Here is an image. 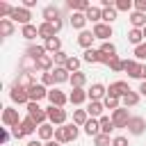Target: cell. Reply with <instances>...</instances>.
Here are the masks:
<instances>
[{
  "label": "cell",
  "instance_id": "obj_57",
  "mask_svg": "<svg viewBox=\"0 0 146 146\" xmlns=\"http://www.w3.org/2000/svg\"><path fill=\"white\" fill-rule=\"evenodd\" d=\"M25 146H46V141H41V139H30Z\"/></svg>",
  "mask_w": 146,
  "mask_h": 146
},
{
  "label": "cell",
  "instance_id": "obj_31",
  "mask_svg": "<svg viewBox=\"0 0 146 146\" xmlns=\"http://www.w3.org/2000/svg\"><path fill=\"white\" fill-rule=\"evenodd\" d=\"M139 98H141L139 91H132V89H130V91L121 98V107H135V105L139 103Z\"/></svg>",
  "mask_w": 146,
  "mask_h": 146
},
{
  "label": "cell",
  "instance_id": "obj_46",
  "mask_svg": "<svg viewBox=\"0 0 146 146\" xmlns=\"http://www.w3.org/2000/svg\"><path fill=\"white\" fill-rule=\"evenodd\" d=\"M66 135H68V141H75L80 137V128L75 123H66Z\"/></svg>",
  "mask_w": 146,
  "mask_h": 146
},
{
  "label": "cell",
  "instance_id": "obj_39",
  "mask_svg": "<svg viewBox=\"0 0 146 146\" xmlns=\"http://www.w3.org/2000/svg\"><path fill=\"white\" fill-rule=\"evenodd\" d=\"M114 7H116V11H128V14L135 11V2L132 0H116Z\"/></svg>",
  "mask_w": 146,
  "mask_h": 146
},
{
  "label": "cell",
  "instance_id": "obj_36",
  "mask_svg": "<svg viewBox=\"0 0 146 146\" xmlns=\"http://www.w3.org/2000/svg\"><path fill=\"white\" fill-rule=\"evenodd\" d=\"M91 116L87 114V110H73V123L78 125V128H84V123L89 121Z\"/></svg>",
  "mask_w": 146,
  "mask_h": 146
},
{
  "label": "cell",
  "instance_id": "obj_27",
  "mask_svg": "<svg viewBox=\"0 0 146 146\" xmlns=\"http://www.w3.org/2000/svg\"><path fill=\"white\" fill-rule=\"evenodd\" d=\"M128 21H130V25H132L135 30H144V27H146V14H141V11H132V14L128 16Z\"/></svg>",
  "mask_w": 146,
  "mask_h": 146
},
{
  "label": "cell",
  "instance_id": "obj_4",
  "mask_svg": "<svg viewBox=\"0 0 146 146\" xmlns=\"http://www.w3.org/2000/svg\"><path fill=\"white\" fill-rule=\"evenodd\" d=\"M9 98H11V103H16V105H27V103H30L27 89H23V87H18V84H11V89H9Z\"/></svg>",
  "mask_w": 146,
  "mask_h": 146
},
{
  "label": "cell",
  "instance_id": "obj_54",
  "mask_svg": "<svg viewBox=\"0 0 146 146\" xmlns=\"http://www.w3.org/2000/svg\"><path fill=\"white\" fill-rule=\"evenodd\" d=\"M11 135L16 137V139H23L25 135H23V130H21V125H16V128H11Z\"/></svg>",
  "mask_w": 146,
  "mask_h": 146
},
{
  "label": "cell",
  "instance_id": "obj_11",
  "mask_svg": "<svg viewBox=\"0 0 146 146\" xmlns=\"http://www.w3.org/2000/svg\"><path fill=\"white\" fill-rule=\"evenodd\" d=\"M14 84L23 87V89H30L32 84H36V73H30V71H21L18 78L14 80Z\"/></svg>",
  "mask_w": 146,
  "mask_h": 146
},
{
  "label": "cell",
  "instance_id": "obj_32",
  "mask_svg": "<svg viewBox=\"0 0 146 146\" xmlns=\"http://www.w3.org/2000/svg\"><path fill=\"white\" fill-rule=\"evenodd\" d=\"M87 23H89V21H87V16H84V14H71V27H73V30L82 32Z\"/></svg>",
  "mask_w": 146,
  "mask_h": 146
},
{
  "label": "cell",
  "instance_id": "obj_45",
  "mask_svg": "<svg viewBox=\"0 0 146 146\" xmlns=\"http://www.w3.org/2000/svg\"><path fill=\"white\" fill-rule=\"evenodd\" d=\"M55 141H59V144H68L66 125H59V128H55Z\"/></svg>",
  "mask_w": 146,
  "mask_h": 146
},
{
  "label": "cell",
  "instance_id": "obj_14",
  "mask_svg": "<svg viewBox=\"0 0 146 146\" xmlns=\"http://www.w3.org/2000/svg\"><path fill=\"white\" fill-rule=\"evenodd\" d=\"M41 16H43V21H46V23H55V21H59V18H62V11H59V7H57V5H46V7H43V11H41Z\"/></svg>",
  "mask_w": 146,
  "mask_h": 146
},
{
  "label": "cell",
  "instance_id": "obj_21",
  "mask_svg": "<svg viewBox=\"0 0 146 146\" xmlns=\"http://www.w3.org/2000/svg\"><path fill=\"white\" fill-rule=\"evenodd\" d=\"M103 110H105L103 100H89V105H87V114L91 119H100L103 116Z\"/></svg>",
  "mask_w": 146,
  "mask_h": 146
},
{
  "label": "cell",
  "instance_id": "obj_3",
  "mask_svg": "<svg viewBox=\"0 0 146 146\" xmlns=\"http://www.w3.org/2000/svg\"><path fill=\"white\" fill-rule=\"evenodd\" d=\"M21 114H18V110L16 107H5L2 110V125L5 128H16V125H21Z\"/></svg>",
  "mask_w": 146,
  "mask_h": 146
},
{
  "label": "cell",
  "instance_id": "obj_59",
  "mask_svg": "<svg viewBox=\"0 0 146 146\" xmlns=\"http://www.w3.org/2000/svg\"><path fill=\"white\" fill-rule=\"evenodd\" d=\"M137 91H139V96H146V82H141V84H139V89H137Z\"/></svg>",
  "mask_w": 146,
  "mask_h": 146
},
{
  "label": "cell",
  "instance_id": "obj_1",
  "mask_svg": "<svg viewBox=\"0 0 146 146\" xmlns=\"http://www.w3.org/2000/svg\"><path fill=\"white\" fill-rule=\"evenodd\" d=\"M46 114H48V123H52L55 128H59V125H66V119H68V114H66V110H64V107L48 105V107H46Z\"/></svg>",
  "mask_w": 146,
  "mask_h": 146
},
{
  "label": "cell",
  "instance_id": "obj_35",
  "mask_svg": "<svg viewBox=\"0 0 146 146\" xmlns=\"http://www.w3.org/2000/svg\"><path fill=\"white\" fill-rule=\"evenodd\" d=\"M43 46H46L48 55H55V52H59V50H62V39H59V36H52V39L43 41Z\"/></svg>",
  "mask_w": 146,
  "mask_h": 146
},
{
  "label": "cell",
  "instance_id": "obj_7",
  "mask_svg": "<svg viewBox=\"0 0 146 146\" xmlns=\"http://www.w3.org/2000/svg\"><path fill=\"white\" fill-rule=\"evenodd\" d=\"M9 18L23 27V25H30L32 11H30V9H25V7H14V11H11V16H9Z\"/></svg>",
  "mask_w": 146,
  "mask_h": 146
},
{
  "label": "cell",
  "instance_id": "obj_51",
  "mask_svg": "<svg viewBox=\"0 0 146 146\" xmlns=\"http://www.w3.org/2000/svg\"><path fill=\"white\" fill-rule=\"evenodd\" d=\"M112 146H130V144H128V137L116 135V137H112Z\"/></svg>",
  "mask_w": 146,
  "mask_h": 146
},
{
  "label": "cell",
  "instance_id": "obj_5",
  "mask_svg": "<svg viewBox=\"0 0 146 146\" xmlns=\"http://www.w3.org/2000/svg\"><path fill=\"white\" fill-rule=\"evenodd\" d=\"M130 119H132V116H130L128 107H119V110L112 112V123H114V128H128V121H130Z\"/></svg>",
  "mask_w": 146,
  "mask_h": 146
},
{
  "label": "cell",
  "instance_id": "obj_25",
  "mask_svg": "<svg viewBox=\"0 0 146 146\" xmlns=\"http://www.w3.org/2000/svg\"><path fill=\"white\" fill-rule=\"evenodd\" d=\"M123 71L128 73V78H137V80H139L141 62H137V59H125V68H123Z\"/></svg>",
  "mask_w": 146,
  "mask_h": 146
},
{
  "label": "cell",
  "instance_id": "obj_15",
  "mask_svg": "<svg viewBox=\"0 0 146 146\" xmlns=\"http://www.w3.org/2000/svg\"><path fill=\"white\" fill-rule=\"evenodd\" d=\"M25 55H27L30 59H34V62H36V59H41L43 55H48V50H46V46H43V43H30V46L25 48Z\"/></svg>",
  "mask_w": 146,
  "mask_h": 146
},
{
  "label": "cell",
  "instance_id": "obj_44",
  "mask_svg": "<svg viewBox=\"0 0 146 146\" xmlns=\"http://www.w3.org/2000/svg\"><path fill=\"white\" fill-rule=\"evenodd\" d=\"M68 52H64V50H59V52H55L52 55V62H55V66H66V62H68Z\"/></svg>",
  "mask_w": 146,
  "mask_h": 146
},
{
  "label": "cell",
  "instance_id": "obj_12",
  "mask_svg": "<svg viewBox=\"0 0 146 146\" xmlns=\"http://www.w3.org/2000/svg\"><path fill=\"white\" fill-rule=\"evenodd\" d=\"M128 91H130V87H128L125 80H116V82H112V84L107 87V94H112V96H116V98H123Z\"/></svg>",
  "mask_w": 146,
  "mask_h": 146
},
{
  "label": "cell",
  "instance_id": "obj_24",
  "mask_svg": "<svg viewBox=\"0 0 146 146\" xmlns=\"http://www.w3.org/2000/svg\"><path fill=\"white\" fill-rule=\"evenodd\" d=\"M21 36L32 43V41L39 36V25H32V23H30V25H23V27H21Z\"/></svg>",
  "mask_w": 146,
  "mask_h": 146
},
{
  "label": "cell",
  "instance_id": "obj_58",
  "mask_svg": "<svg viewBox=\"0 0 146 146\" xmlns=\"http://www.w3.org/2000/svg\"><path fill=\"white\" fill-rule=\"evenodd\" d=\"M139 80L146 82V64H141V71H139Z\"/></svg>",
  "mask_w": 146,
  "mask_h": 146
},
{
  "label": "cell",
  "instance_id": "obj_2",
  "mask_svg": "<svg viewBox=\"0 0 146 146\" xmlns=\"http://www.w3.org/2000/svg\"><path fill=\"white\" fill-rule=\"evenodd\" d=\"M25 107H27V116H32V119L36 121V125H43V123H48L46 107H41L39 103H27Z\"/></svg>",
  "mask_w": 146,
  "mask_h": 146
},
{
  "label": "cell",
  "instance_id": "obj_33",
  "mask_svg": "<svg viewBox=\"0 0 146 146\" xmlns=\"http://www.w3.org/2000/svg\"><path fill=\"white\" fill-rule=\"evenodd\" d=\"M128 41L137 48V46H141L146 39H144V30H135V27H130V32H128Z\"/></svg>",
  "mask_w": 146,
  "mask_h": 146
},
{
  "label": "cell",
  "instance_id": "obj_23",
  "mask_svg": "<svg viewBox=\"0 0 146 146\" xmlns=\"http://www.w3.org/2000/svg\"><path fill=\"white\" fill-rule=\"evenodd\" d=\"M39 36H41L43 41H48V39L57 36V32H55L52 23H46V21H41V23H39Z\"/></svg>",
  "mask_w": 146,
  "mask_h": 146
},
{
  "label": "cell",
  "instance_id": "obj_56",
  "mask_svg": "<svg viewBox=\"0 0 146 146\" xmlns=\"http://www.w3.org/2000/svg\"><path fill=\"white\" fill-rule=\"evenodd\" d=\"M52 27H55V32L59 34V32H62V27H64V21H62V18H59V21H55V23H52Z\"/></svg>",
  "mask_w": 146,
  "mask_h": 146
},
{
  "label": "cell",
  "instance_id": "obj_10",
  "mask_svg": "<svg viewBox=\"0 0 146 146\" xmlns=\"http://www.w3.org/2000/svg\"><path fill=\"white\" fill-rule=\"evenodd\" d=\"M48 100H50V105H55V107H64V105L68 103V96H66L62 89L52 87V89L48 91Z\"/></svg>",
  "mask_w": 146,
  "mask_h": 146
},
{
  "label": "cell",
  "instance_id": "obj_6",
  "mask_svg": "<svg viewBox=\"0 0 146 146\" xmlns=\"http://www.w3.org/2000/svg\"><path fill=\"white\" fill-rule=\"evenodd\" d=\"M144 132H146V119H144V116H132V119L128 121V135L139 137V135H144Z\"/></svg>",
  "mask_w": 146,
  "mask_h": 146
},
{
  "label": "cell",
  "instance_id": "obj_28",
  "mask_svg": "<svg viewBox=\"0 0 146 146\" xmlns=\"http://www.w3.org/2000/svg\"><path fill=\"white\" fill-rule=\"evenodd\" d=\"M84 16H87V21L94 23V25H96V23H103V9H100V7H94V5H91V7L84 11Z\"/></svg>",
  "mask_w": 146,
  "mask_h": 146
},
{
  "label": "cell",
  "instance_id": "obj_17",
  "mask_svg": "<svg viewBox=\"0 0 146 146\" xmlns=\"http://www.w3.org/2000/svg\"><path fill=\"white\" fill-rule=\"evenodd\" d=\"M94 41H96V36H94V32H91V30H82V32L78 34V46H80V48H84V50H89Z\"/></svg>",
  "mask_w": 146,
  "mask_h": 146
},
{
  "label": "cell",
  "instance_id": "obj_22",
  "mask_svg": "<svg viewBox=\"0 0 146 146\" xmlns=\"http://www.w3.org/2000/svg\"><path fill=\"white\" fill-rule=\"evenodd\" d=\"M82 130H84V135H87V137H91V139H94V137H98V135H100V121H98V119H89V121L84 123V128H82Z\"/></svg>",
  "mask_w": 146,
  "mask_h": 146
},
{
  "label": "cell",
  "instance_id": "obj_18",
  "mask_svg": "<svg viewBox=\"0 0 146 146\" xmlns=\"http://www.w3.org/2000/svg\"><path fill=\"white\" fill-rule=\"evenodd\" d=\"M36 135H39L41 141H52L55 139V125L52 123H43V125H39Z\"/></svg>",
  "mask_w": 146,
  "mask_h": 146
},
{
  "label": "cell",
  "instance_id": "obj_43",
  "mask_svg": "<svg viewBox=\"0 0 146 146\" xmlns=\"http://www.w3.org/2000/svg\"><path fill=\"white\" fill-rule=\"evenodd\" d=\"M98 50H100L103 55H110V57H116V46H114L112 41H103Z\"/></svg>",
  "mask_w": 146,
  "mask_h": 146
},
{
  "label": "cell",
  "instance_id": "obj_16",
  "mask_svg": "<svg viewBox=\"0 0 146 146\" xmlns=\"http://www.w3.org/2000/svg\"><path fill=\"white\" fill-rule=\"evenodd\" d=\"M16 32V23L11 18H0V39H7Z\"/></svg>",
  "mask_w": 146,
  "mask_h": 146
},
{
  "label": "cell",
  "instance_id": "obj_61",
  "mask_svg": "<svg viewBox=\"0 0 146 146\" xmlns=\"http://www.w3.org/2000/svg\"><path fill=\"white\" fill-rule=\"evenodd\" d=\"M144 39H146V27H144Z\"/></svg>",
  "mask_w": 146,
  "mask_h": 146
},
{
  "label": "cell",
  "instance_id": "obj_48",
  "mask_svg": "<svg viewBox=\"0 0 146 146\" xmlns=\"http://www.w3.org/2000/svg\"><path fill=\"white\" fill-rule=\"evenodd\" d=\"M132 55H135L137 62H146V41H144L141 46H137V48L132 50Z\"/></svg>",
  "mask_w": 146,
  "mask_h": 146
},
{
  "label": "cell",
  "instance_id": "obj_41",
  "mask_svg": "<svg viewBox=\"0 0 146 146\" xmlns=\"http://www.w3.org/2000/svg\"><path fill=\"white\" fill-rule=\"evenodd\" d=\"M116 7H107V9H103V23H107V25H112L114 21H116Z\"/></svg>",
  "mask_w": 146,
  "mask_h": 146
},
{
  "label": "cell",
  "instance_id": "obj_40",
  "mask_svg": "<svg viewBox=\"0 0 146 146\" xmlns=\"http://www.w3.org/2000/svg\"><path fill=\"white\" fill-rule=\"evenodd\" d=\"M80 66H82V59H80V57H73V55H71L64 68H66L68 73H78V71H80Z\"/></svg>",
  "mask_w": 146,
  "mask_h": 146
},
{
  "label": "cell",
  "instance_id": "obj_60",
  "mask_svg": "<svg viewBox=\"0 0 146 146\" xmlns=\"http://www.w3.org/2000/svg\"><path fill=\"white\" fill-rule=\"evenodd\" d=\"M46 146H64V144H59V141H55V139H52V141H46Z\"/></svg>",
  "mask_w": 146,
  "mask_h": 146
},
{
  "label": "cell",
  "instance_id": "obj_8",
  "mask_svg": "<svg viewBox=\"0 0 146 146\" xmlns=\"http://www.w3.org/2000/svg\"><path fill=\"white\" fill-rule=\"evenodd\" d=\"M48 87H43L41 82H36V84H32L30 89H27V96H30V103H39V100H43V98H48Z\"/></svg>",
  "mask_w": 146,
  "mask_h": 146
},
{
  "label": "cell",
  "instance_id": "obj_34",
  "mask_svg": "<svg viewBox=\"0 0 146 146\" xmlns=\"http://www.w3.org/2000/svg\"><path fill=\"white\" fill-rule=\"evenodd\" d=\"M71 87L73 89H84V84H87V75L82 73V71H78V73H71Z\"/></svg>",
  "mask_w": 146,
  "mask_h": 146
},
{
  "label": "cell",
  "instance_id": "obj_55",
  "mask_svg": "<svg viewBox=\"0 0 146 146\" xmlns=\"http://www.w3.org/2000/svg\"><path fill=\"white\" fill-rule=\"evenodd\" d=\"M21 7H25V9H32V7H36V0H23V5Z\"/></svg>",
  "mask_w": 146,
  "mask_h": 146
},
{
  "label": "cell",
  "instance_id": "obj_52",
  "mask_svg": "<svg viewBox=\"0 0 146 146\" xmlns=\"http://www.w3.org/2000/svg\"><path fill=\"white\" fill-rule=\"evenodd\" d=\"M135 11L146 14V0H135Z\"/></svg>",
  "mask_w": 146,
  "mask_h": 146
},
{
  "label": "cell",
  "instance_id": "obj_30",
  "mask_svg": "<svg viewBox=\"0 0 146 146\" xmlns=\"http://www.w3.org/2000/svg\"><path fill=\"white\" fill-rule=\"evenodd\" d=\"M82 62H87V64H100V50H98V48L84 50V52H82Z\"/></svg>",
  "mask_w": 146,
  "mask_h": 146
},
{
  "label": "cell",
  "instance_id": "obj_19",
  "mask_svg": "<svg viewBox=\"0 0 146 146\" xmlns=\"http://www.w3.org/2000/svg\"><path fill=\"white\" fill-rule=\"evenodd\" d=\"M66 7H68L73 14H84V11L91 7V2H89V0H68Z\"/></svg>",
  "mask_w": 146,
  "mask_h": 146
},
{
  "label": "cell",
  "instance_id": "obj_29",
  "mask_svg": "<svg viewBox=\"0 0 146 146\" xmlns=\"http://www.w3.org/2000/svg\"><path fill=\"white\" fill-rule=\"evenodd\" d=\"M52 78H55V84H64L71 80V73L64 68V66H55L52 68Z\"/></svg>",
  "mask_w": 146,
  "mask_h": 146
},
{
  "label": "cell",
  "instance_id": "obj_53",
  "mask_svg": "<svg viewBox=\"0 0 146 146\" xmlns=\"http://www.w3.org/2000/svg\"><path fill=\"white\" fill-rule=\"evenodd\" d=\"M0 135H2V144H7V141L11 139V132H9V128H0Z\"/></svg>",
  "mask_w": 146,
  "mask_h": 146
},
{
  "label": "cell",
  "instance_id": "obj_50",
  "mask_svg": "<svg viewBox=\"0 0 146 146\" xmlns=\"http://www.w3.org/2000/svg\"><path fill=\"white\" fill-rule=\"evenodd\" d=\"M11 11H14V7L9 2H0V18H9Z\"/></svg>",
  "mask_w": 146,
  "mask_h": 146
},
{
  "label": "cell",
  "instance_id": "obj_13",
  "mask_svg": "<svg viewBox=\"0 0 146 146\" xmlns=\"http://www.w3.org/2000/svg\"><path fill=\"white\" fill-rule=\"evenodd\" d=\"M87 96H89V100H103V98L107 96V87H105L103 82H94V84L89 87Z\"/></svg>",
  "mask_w": 146,
  "mask_h": 146
},
{
  "label": "cell",
  "instance_id": "obj_47",
  "mask_svg": "<svg viewBox=\"0 0 146 146\" xmlns=\"http://www.w3.org/2000/svg\"><path fill=\"white\" fill-rule=\"evenodd\" d=\"M94 146H112V137L100 132L98 137H94Z\"/></svg>",
  "mask_w": 146,
  "mask_h": 146
},
{
  "label": "cell",
  "instance_id": "obj_42",
  "mask_svg": "<svg viewBox=\"0 0 146 146\" xmlns=\"http://www.w3.org/2000/svg\"><path fill=\"white\" fill-rule=\"evenodd\" d=\"M123 68H125V59H121L119 55L112 57V62H110V71H112V73H121Z\"/></svg>",
  "mask_w": 146,
  "mask_h": 146
},
{
  "label": "cell",
  "instance_id": "obj_26",
  "mask_svg": "<svg viewBox=\"0 0 146 146\" xmlns=\"http://www.w3.org/2000/svg\"><path fill=\"white\" fill-rule=\"evenodd\" d=\"M21 130H23V135L27 137V135H34V132L39 130V125H36V121H34L32 116H23V121H21Z\"/></svg>",
  "mask_w": 146,
  "mask_h": 146
},
{
  "label": "cell",
  "instance_id": "obj_9",
  "mask_svg": "<svg viewBox=\"0 0 146 146\" xmlns=\"http://www.w3.org/2000/svg\"><path fill=\"white\" fill-rule=\"evenodd\" d=\"M91 32H94V36L100 39V41H110V36L114 34L112 25H107V23H96V25L91 27Z\"/></svg>",
  "mask_w": 146,
  "mask_h": 146
},
{
  "label": "cell",
  "instance_id": "obj_20",
  "mask_svg": "<svg viewBox=\"0 0 146 146\" xmlns=\"http://www.w3.org/2000/svg\"><path fill=\"white\" fill-rule=\"evenodd\" d=\"M84 100H89V96H87V91L84 89H71V94H68V103L71 105H82Z\"/></svg>",
  "mask_w": 146,
  "mask_h": 146
},
{
  "label": "cell",
  "instance_id": "obj_37",
  "mask_svg": "<svg viewBox=\"0 0 146 146\" xmlns=\"http://www.w3.org/2000/svg\"><path fill=\"white\" fill-rule=\"evenodd\" d=\"M103 105H105V110H110V112H114V110H119V107H121V98H116V96H112V94H107V96L103 98Z\"/></svg>",
  "mask_w": 146,
  "mask_h": 146
},
{
  "label": "cell",
  "instance_id": "obj_49",
  "mask_svg": "<svg viewBox=\"0 0 146 146\" xmlns=\"http://www.w3.org/2000/svg\"><path fill=\"white\" fill-rule=\"evenodd\" d=\"M41 84H43V87H48V89H52V87H55L52 71H50V73H41Z\"/></svg>",
  "mask_w": 146,
  "mask_h": 146
},
{
  "label": "cell",
  "instance_id": "obj_38",
  "mask_svg": "<svg viewBox=\"0 0 146 146\" xmlns=\"http://www.w3.org/2000/svg\"><path fill=\"white\" fill-rule=\"evenodd\" d=\"M98 121H100V132H103V135H112V132L116 130L114 123H112V116H105V114H103Z\"/></svg>",
  "mask_w": 146,
  "mask_h": 146
}]
</instances>
